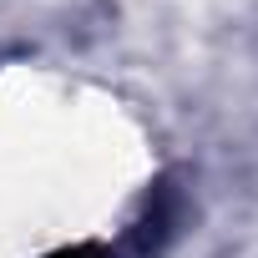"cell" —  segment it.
<instances>
[{"instance_id": "1", "label": "cell", "mask_w": 258, "mask_h": 258, "mask_svg": "<svg viewBox=\"0 0 258 258\" xmlns=\"http://www.w3.org/2000/svg\"><path fill=\"white\" fill-rule=\"evenodd\" d=\"M46 258H111L101 243H66V248H56V253H46Z\"/></svg>"}]
</instances>
